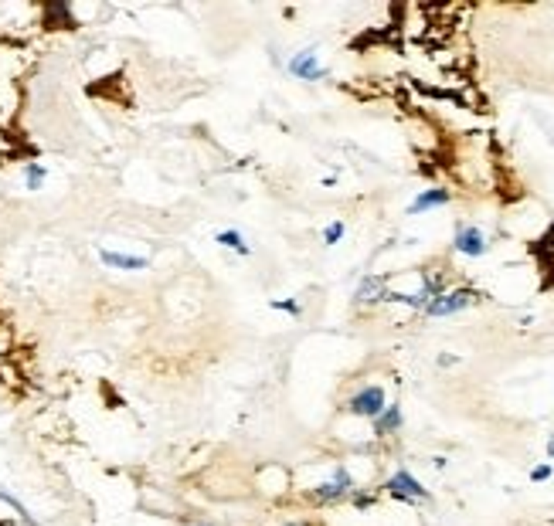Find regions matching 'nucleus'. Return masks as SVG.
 <instances>
[{"label": "nucleus", "mask_w": 554, "mask_h": 526, "mask_svg": "<svg viewBox=\"0 0 554 526\" xmlns=\"http://www.w3.org/2000/svg\"><path fill=\"white\" fill-rule=\"evenodd\" d=\"M24 180H27V187H31V190H38V187H41V180H45V167L31 163V167L24 170Z\"/></svg>", "instance_id": "nucleus-12"}, {"label": "nucleus", "mask_w": 554, "mask_h": 526, "mask_svg": "<svg viewBox=\"0 0 554 526\" xmlns=\"http://www.w3.org/2000/svg\"><path fill=\"white\" fill-rule=\"evenodd\" d=\"M290 72H292V75H299V79H310V82H317V79H323V75H327V72L320 68L317 52H299L290 61Z\"/></svg>", "instance_id": "nucleus-6"}, {"label": "nucleus", "mask_w": 554, "mask_h": 526, "mask_svg": "<svg viewBox=\"0 0 554 526\" xmlns=\"http://www.w3.org/2000/svg\"><path fill=\"white\" fill-rule=\"evenodd\" d=\"M449 201V190H442V187H435V190H422L412 204H408V214H422V210L428 208H442Z\"/></svg>", "instance_id": "nucleus-8"}, {"label": "nucleus", "mask_w": 554, "mask_h": 526, "mask_svg": "<svg viewBox=\"0 0 554 526\" xmlns=\"http://www.w3.org/2000/svg\"><path fill=\"white\" fill-rule=\"evenodd\" d=\"M548 455H551V458H554V438H551V442H548Z\"/></svg>", "instance_id": "nucleus-17"}, {"label": "nucleus", "mask_w": 554, "mask_h": 526, "mask_svg": "<svg viewBox=\"0 0 554 526\" xmlns=\"http://www.w3.org/2000/svg\"><path fill=\"white\" fill-rule=\"evenodd\" d=\"M350 411L357 418H377L384 411V391L381 387H361L357 394L350 397Z\"/></svg>", "instance_id": "nucleus-2"}, {"label": "nucleus", "mask_w": 554, "mask_h": 526, "mask_svg": "<svg viewBox=\"0 0 554 526\" xmlns=\"http://www.w3.org/2000/svg\"><path fill=\"white\" fill-rule=\"evenodd\" d=\"M272 309H283V313L299 316V302H292V299H276V302H272Z\"/></svg>", "instance_id": "nucleus-14"}, {"label": "nucleus", "mask_w": 554, "mask_h": 526, "mask_svg": "<svg viewBox=\"0 0 554 526\" xmlns=\"http://www.w3.org/2000/svg\"><path fill=\"white\" fill-rule=\"evenodd\" d=\"M384 295H388V289H384V279H377V275H370V279H364L361 282V289H357V302L361 306H368V302H384Z\"/></svg>", "instance_id": "nucleus-9"}, {"label": "nucleus", "mask_w": 554, "mask_h": 526, "mask_svg": "<svg viewBox=\"0 0 554 526\" xmlns=\"http://www.w3.org/2000/svg\"><path fill=\"white\" fill-rule=\"evenodd\" d=\"M398 428H401V408L398 404H384V411L374 418V435L384 438V435H391Z\"/></svg>", "instance_id": "nucleus-7"}, {"label": "nucleus", "mask_w": 554, "mask_h": 526, "mask_svg": "<svg viewBox=\"0 0 554 526\" xmlns=\"http://www.w3.org/2000/svg\"><path fill=\"white\" fill-rule=\"evenodd\" d=\"M456 252L459 255H470V258H479L483 252H486V238H483V231L479 228H473V224H463L459 231H456Z\"/></svg>", "instance_id": "nucleus-5"}, {"label": "nucleus", "mask_w": 554, "mask_h": 526, "mask_svg": "<svg viewBox=\"0 0 554 526\" xmlns=\"http://www.w3.org/2000/svg\"><path fill=\"white\" fill-rule=\"evenodd\" d=\"M103 262H106L109 268H126V272L147 268V258H140V255H119V252H103Z\"/></svg>", "instance_id": "nucleus-10"}, {"label": "nucleus", "mask_w": 554, "mask_h": 526, "mask_svg": "<svg viewBox=\"0 0 554 526\" xmlns=\"http://www.w3.org/2000/svg\"><path fill=\"white\" fill-rule=\"evenodd\" d=\"M551 472H554V469L544 462V465H537V469L530 472V479H534V482H548V479H551Z\"/></svg>", "instance_id": "nucleus-15"}, {"label": "nucleus", "mask_w": 554, "mask_h": 526, "mask_svg": "<svg viewBox=\"0 0 554 526\" xmlns=\"http://www.w3.org/2000/svg\"><path fill=\"white\" fill-rule=\"evenodd\" d=\"M354 506H361V509H364V506H370V496H354Z\"/></svg>", "instance_id": "nucleus-16"}, {"label": "nucleus", "mask_w": 554, "mask_h": 526, "mask_svg": "<svg viewBox=\"0 0 554 526\" xmlns=\"http://www.w3.org/2000/svg\"><path fill=\"white\" fill-rule=\"evenodd\" d=\"M350 489H354V479H350V472H347V469H337L330 482H323V486H317V489H313V500H320V502H337V500H343V496H350Z\"/></svg>", "instance_id": "nucleus-4"}, {"label": "nucleus", "mask_w": 554, "mask_h": 526, "mask_svg": "<svg viewBox=\"0 0 554 526\" xmlns=\"http://www.w3.org/2000/svg\"><path fill=\"white\" fill-rule=\"evenodd\" d=\"M476 295L470 289H456V292H442V295H435L428 306H425V313L428 316H452L459 313V309H466V306H473Z\"/></svg>", "instance_id": "nucleus-1"}, {"label": "nucleus", "mask_w": 554, "mask_h": 526, "mask_svg": "<svg viewBox=\"0 0 554 526\" xmlns=\"http://www.w3.org/2000/svg\"><path fill=\"white\" fill-rule=\"evenodd\" d=\"M340 238H343V224H340V221H334V224L323 231V241H327V245H337Z\"/></svg>", "instance_id": "nucleus-13"}, {"label": "nucleus", "mask_w": 554, "mask_h": 526, "mask_svg": "<svg viewBox=\"0 0 554 526\" xmlns=\"http://www.w3.org/2000/svg\"><path fill=\"white\" fill-rule=\"evenodd\" d=\"M218 241H221L225 248H235V252H241V255H248V245H245V238L238 235V231H221Z\"/></svg>", "instance_id": "nucleus-11"}, {"label": "nucleus", "mask_w": 554, "mask_h": 526, "mask_svg": "<svg viewBox=\"0 0 554 526\" xmlns=\"http://www.w3.org/2000/svg\"><path fill=\"white\" fill-rule=\"evenodd\" d=\"M388 493H391L395 500H425V496H428V489H425L412 472H405V469H398V472L388 479Z\"/></svg>", "instance_id": "nucleus-3"}]
</instances>
